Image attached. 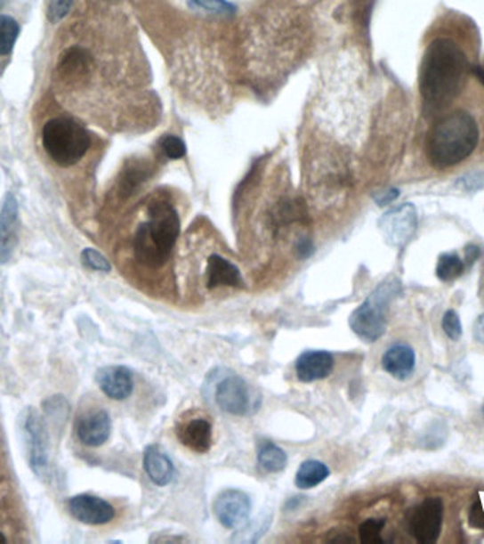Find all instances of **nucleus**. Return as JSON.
<instances>
[{"instance_id":"obj_43","label":"nucleus","mask_w":484,"mask_h":544,"mask_svg":"<svg viewBox=\"0 0 484 544\" xmlns=\"http://www.w3.org/2000/svg\"><path fill=\"white\" fill-rule=\"evenodd\" d=\"M6 538H4V533H0V543H6Z\"/></svg>"},{"instance_id":"obj_12","label":"nucleus","mask_w":484,"mask_h":544,"mask_svg":"<svg viewBox=\"0 0 484 544\" xmlns=\"http://www.w3.org/2000/svg\"><path fill=\"white\" fill-rule=\"evenodd\" d=\"M67 507L74 519L90 526H102L109 524L115 517V509L111 503L88 493L73 496L67 503Z\"/></svg>"},{"instance_id":"obj_34","label":"nucleus","mask_w":484,"mask_h":544,"mask_svg":"<svg viewBox=\"0 0 484 544\" xmlns=\"http://www.w3.org/2000/svg\"><path fill=\"white\" fill-rule=\"evenodd\" d=\"M442 329L447 333V337L450 340H459L464 333L462 329V322H460L459 315L455 313L454 309H449L445 313L442 318Z\"/></svg>"},{"instance_id":"obj_37","label":"nucleus","mask_w":484,"mask_h":544,"mask_svg":"<svg viewBox=\"0 0 484 544\" xmlns=\"http://www.w3.org/2000/svg\"><path fill=\"white\" fill-rule=\"evenodd\" d=\"M315 253V246L311 243V239L299 240L298 244H296V254H298L299 258L302 260H306L309 256H313Z\"/></svg>"},{"instance_id":"obj_22","label":"nucleus","mask_w":484,"mask_h":544,"mask_svg":"<svg viewBox=\"0 0 484 544\" xmlns=\"http://www.w3.org/2000/svg\"><path fill=\"white\" fill-rule=\"evenodd\" d=\"M258 464L263 471L278 474L286 468L287 454L282 448L267 441L258 450Z\"/></svg>"},{"instance_id":"obj_21","label":"nucleus","mask_w":484,"mask_h":544,"mask_svg":"<svg viewBox=\"0 0 484 544\" xmlns=\"http://www.w3.org/2000/svg\"><path fill=\"white\" fill-rule=\"evenodd\" d=\"M329 475L330 469L327 468V465L318 459H308L299 467L296 476H294V485L299 489L316 488L329 478Z\"/></svg>"},{"instance_id":"obj_7","label":"nucleus","mask_w":484,"mask_h":544,"mask_svg":"<svg viewBox=\"0 0 484 544\" xmlns=\"http://www.w3.org/2000/svg\"><path fill=\"white\" fill-rule=\"evenodd\" d=\"M443 502L440 498H426L408 516V532L419 543H435L440 536Z\"/></svg>"},{"instance_id":"obj_11","label":"nucleus","mask_w":484,"mask_h":544,"mask_svg":"<svg viewBox=\"0 0 484 544\" xmlns=\"http://www.w3.org/2000/svg\"><path fill=\"white\" fill-rule=\"evenodd\" d=\"M214 513L225 529H238L249 519L251 500L246 493L238 489H227L217 496Z\"/></svg>"},{"instance_id":"obj_30","label":"nucleus","mask_w":484,"mask_h":544,"mask_svg":"<svg viewBox=\"0 0 484 544\" xmlns=\"http://www.w3.org/2000/svg\"><path fill=\"white\" fill-rule=\"evenodd\" d=\"M160 150L165 153V157L169 159L176 160L186 157V143L183 139L176 135H165L160 139Z\"/></svg>"},{"instance_id":"obj_44","label":"nucleus","mask_w":484,"mask_h":544,"mask_svg":"<svg viewBox=\"0 0 484 544\" xmlns=\"http://www.w3.org/2000/svg\"><path fill=\"white\" fill-rule=\"evenodd\" d=\"M481 414H483V418H484V402H483V406H481Z\"/></svg>"},{"instance_id":"obj_5","label":"nucleus","mask_w":484,"mask_h":544,"mask_svg":"<svg viewBox=\"0 0 484 544\" xmlns=\"http://www.w3.org/2000/svg\"><path fill=\"white\" fill-rule=\"evenodd\" d=\"M401 291L397 280L381 282L366 301L350 316V328L364 342H377L387 330L388 308L392 299Z\"/></svg>"},{"instance_id":"obj_4","label":"nucleus","mask_w":484,"mask_h":544,"mask_svg":"<svg viewBox=\"0 0 484 544\" xmlns=\"http://www.w3.org/2000/svg\"><path fill=\"white\" fill-rule=\"evenodd\" d=\"M45 153L59 166L69 167L80 162L91 146V136L81 124L66 117L45 122L42 131Z\"/></svg>"},{"instance_id":"obj_14","label":"nucleus","mask_w":484,"mask_h":544,"mask_svg":"<svg viewBox=\"0 0 484 544\" xmlns=\"http://www.w3.org/2000/svg\"><path fill=\"white\" fill-rule=\"evenodd\" d=\"M111 417L105 410L88 411L77 421V437L87 447L97 448L104 445L111 437Z\"/></svg>"},{"instance_id":"obj_23","label":"nucleus","mask_w":484,"mask_h":544,"mask_svg":"<svg viewBox=\"0 0 484 544\" xmlns=\"http://www.w3.org/2000/svg\"><path fill=\"white\" fill-rule=\"evenodd\" d=\"M148 169L143 163H131L128 167H125L119 179V191L125 196H132L136 189L146 181Z\"/></svg>"},{"instance_id":"obj_29","label":"nucleus","mask_w":484,"mask_h":544,"mask_svg":"<svg viewBox=\"0 0 484 544\" xmlns=\"http://www.w3.org/2000/svg\"><path fill=\"white\" fill-rule=\"evenodd\" d=\"M189 4L194 9L215 14H227V16L237 12L236 4H231L229 0H189Z\"/></svg>"},{"instance_id":"obj_1","label":"nucleus","mask_w":484,"mask_h":544,"mask_svg":"<svg viewBox=\"0 0 484 544\" xmlns=\"http://www.w3.org/2000/svg\"><path fill=\"white\" fill-rule=\"evenodd\" d=\"M471 66L466 54L450 38H435L426 49L419 90L431 111H440L459 95Z\"/></svg>"},{"instance_id":"obj_28","label":"nucleus","mask_w":484,"mask_h":544,"mask_svg":"<svg viewBox=\"0 0 484 544\" xmlns=\"http://www.w3.org/2000/svg\"><path fill=\"white\" fill-rule=\"evenodd\" d=\"M385 519H367L359 527L360 540L367 544L383 543L381 533L384 531Z\"/></svg>"},{"instance_id":"obj_3","label":"nucleus","mask_w":484,"mask_h":544,"mask_svg":"<svg viewBox=\"0 0 484 544\" xmlns=\"http://www.w3.org/2000/svg\"><path fill=\"white\" fill-rule=\"evenodd\" d=\"M181 234V219L167 201H155L149 220L139 225L133 240L136 260L146 267L157 268L169 260Z\"/></svg>"},{"instance_id":"obj_33","label":"nucleus","mask_w":484,"mask_h":544,"mask_svg":"<svg viewBox=\"0 0 484 544\" xmlns=\"http://www.w3.org/2000/svg\"><path fill=\"white\" fill-rule=\"evenodd\" d=\"M81 261L85 267L98 272H109L111 271V264L107 260V256H102L100 251L95 248H85L81 253Z\"/></svg>"},{"instance_id":"obj_18","label":"nucleus","mask_w":484,"mask_h":544,"mask_svg":"<svg viewBox=\"0 0 484 544\" xmlns=\"http://www.w3.org/2000/svg\"><path fill=\"white\" fill-rule=\"evenodd\" d=\"M381 366L388 375L397 378L399 382H405L415 370V352L407 344L392 345L383 354Z\"/></svg>"},{"instance_id":"obj_13","label":"nucleus","mask_w":484,"mask_h":544,"mask_svg":"<svg viewBox=\"0 0 484 544\" xmlns=\"http://www.w3.org/2000/svg\"><path fill=\"white\" fill-rule=\"evenodd\" d=\"M57 78L66 85H77L87 80L93 69V57L88 50L73 45L60 56L56 67Z\"/></svg>"},{"instance_id":"obj_35","label":"nucleus","mask_w":484,"mask_h":544,"mask_svg":"<svg viewBox=\"0 0 484 544\" xmlns=\"http://www.w3.org/2000/svg\"><path fill=\"white\" fill-rule=\"evenodd\" d=\"M469 522L472 526L484 529V495L479 496L472 505L469 512Z\"/></svg>"},{"instance_id":"obj_41","label":"nucleus","mask_w":484,"mask_h":544,"mask_svg":"<svg viewBox=\"0 0 484 544\" xmlns=\"http://www.w3.org/2000/svg\"><path fill=\"white\" fill-rule=\"evenodd\" d=\"M472 73L474 74V76L478 77L479 81H480L481 84H483L484 85V67L481 66H474L472 67Z\"/></svg>"},{"instance_id":"obj_40","label":"nucleus","mask_w":484,"mask_h":544,"mask_svg":"<svg viewBox=\"0 0 484 544\" xmlns=\"http://www.w3.org/2000/svg\"><path fill=\"white\" fill-rule=\"evenodd\" d=\"M479 256H480V250H479V247L476 246H467L466 250H464V265H472L474 261L478 260Z\"/></svg>"},{"instance_id":"obj_20","label":"nucleus","mask_w":484,"mask_h":544,"mask_svg":"<svg viewBox=\"0 0 484 544\" xmlns=\"http://www.w3.org/2000/svg\"><path fill=\"white\" fill-rule=\"evenodd\" d=\"M143 468L155 485L166 486L173 481V462L157 445L146 448L143 454Z\"/></svg>"},{"instance_id":"obj_36","label":"nucleus","mask_w":484,"mask_h":544,"mask_svg":"<svg viewBox=\"0 0 484 544\" xmlns=\"http://www.w3.org/2000/svg\"><path fill=\"white\" fill-rule=\"evenodd\" d=\"M457 184L462 186V189L466 191H478V189L484 188V174L469 175L464 176L457 182Z\"/></svg>"},{"instance_id":"obj_8","label":"nucleus","mask_w":484,"mask_h":544,"mask_svg":"<svg viewBox=\"0 0 484 544\" xmlns=\"http://www.w3.org/2000/svg\"><path fill=\"white\" fill-rule=\"evenodd\" d=\"M214 399L224 413L246 416L253 407V397L248 383L238 375H229L215 385Z\"/></svg>"},{"instance_id":"obj_9","label":"nucleus","mask_w":484,"mask_h":544,"mask_svg":"<svg viewBox=\"0 0 484 544\" xmlns=\"http://www.w3.org/2000/svg\"><path fill=\"white\" fill-rule=\"evenodd\" d=\"M416 227L418 215L415 207L409 203L392 208L380 220V230L385 241L394 247L404 246L414 236Z\"/></svg>"},{"instance_id":"obj_2","label":"nucleus","mask_w":484,"mask_h":544,"mask_svg":"<svg viewBox=\"0 0 484 544\" xmlns=\"http://www.w3.org/2000/svg\"><path fill=\"white\" fill-rule=\"evenodd\" d=\"M479 142L478 124L469 112L454 111L433 124L426 139L429 162L447 169L471 157Z\"/></svg>"},{"instance_id":"obj_16","label":"nucleus","mask_w":484,"mask_h":544,"mask_svg":"<svg viewBox=\"0 0 484 544\" xmlns=\"http://www.w3.org/2000/svg\"><path fill=\"white\" fill-rule=\"evenodd\" d=\"M98 386L108 399L122 402L133 392V375L125 366H107L97 371Z\"/></svg>"},{"instance_id":"obj_27","label":"nucleus","mask_w":484,"mask_h":544,"mask_svg":"<svg viewBox=\"0 0 484 544\" xmlns=\"http://www.w3.org/2000/svg\"><path fill=\"white\" fill-rule=\"evenodd\" d=\"M43 410L47 418L57 426H64L69 414V404L66 397L61 394L52 395L50 399L43 402Z\"/></svg>"},{"instance_id":"obj_10","label":"nucleus","mask_w":484,"mask_h":544,"mask_svg":"<svg viewBox=\"0 0 484 544\" xmlns=\"http://www.w3.org/2000/svg\"><path fill=\"white\" fill-rule=\"evenodd\" d=\"M20 220L16 196L7 193L0 205V265L9 263L18 248Z\"/></svg>"},{"instance_id":"obj_31","label":"nucleus","mask_w":484,"mask_h":544,"mask_svg":"<svg viewBox=\"0 0 484 544\" xmlns=\"http://www.w3.org/2000/svg\"><path fill=\"white\" fill-rule=\"evenodd\" d=\"M73 4L74 0H47L45 16L49 19L50 23L57 25L60 21L64 20L69 16Z\"/></svg>"},{"instance_id":"obj_26","label":"nucleus","mask_w":484,"mask_h":544,"mask_svg":"<svg viewBox=\"0 0 484 544\" xmlns=\"http://www.w3.org/2000/svg\"><path fill=\"white\" fill-rule=\"evenodd\" d=\"M306 217V208L299 200H286L278 206L277 213L273 215L275 225H286Z\"/></svg>"},{"instance_id":"obj_38","label":"nucleus","mask_w":484,"mask_h":544,"mask_svg":"<svg viewBox=\"0 0 484 544\" xmlns=\"http://www.w3.org/2000/svg\"><path fill=\"white\" fill-rule=\"evenodd\" d=\"M398 196H399V191L397 189H388V191H383V193H378L374 199L377 201L378 206H387L392 203L395 199H398Z\"/></svg>"},{"instance_id":"obj_19","label":"nucleus","mask_w":484,"mask_h":544,"mask_svg":"<svg viewBox=\"0 0 484 544\" xmlns=\"http://www.w3.org/2000/svg\"><path fill=\"white\" fill-rule=\"evenodd\" d=\"M207 287L210 289L217 287L241 288L244 287L241 271L224 256L213 254L207 263Z\"/></svg>"},{"instance_id":"obj_42","label":"nucleus","mask_w":484,"mask_h":544,"mask_svg":"<svg viewBox=\"0 0 484 544\" xmlns=\"http://www.w3.org/2000/svg\"><path fill=\"white\" fill-rule=\"evenodd\" d=\"M7 4H9V0H0V9H4Z\"/></svg>"},{"instance_id":"obj_15","label":"nucleus","mask_w":484,"mask_h":544,"mask_svg":"<svg viewBox=\"0 0 484 544\" xmlns=\"http://www.w3.org/2000/svg\"><path fill=\"white\" fill-rule=\"evenodd\" d=\"M176 434L182 444L196 454H206L212 448L213 426L206 417H191L181 421Z\"/></svg>"},{"instance_id":"obj_39","label":"nucleus","mask_w":484,"mask_h":544,"mask_svg":"<svg viewBox=\"0 0 484 544\" xmlns=\"http://www.w3.org/2000/svg\"><path fill=\"white\" fill-rule=\"evenodd\" d=\"M473 337L478 344L484 345V313L474 322Z\"/></svg>"},{"instance_id":"obj_6","label":"nucleus","mask_w":484,"mask_h":544,"mask_svg":"<svg viewBox=\"0 0 484 544\" xmlns=\"http://www.w3.org/2000/svg\"><path fill=\"white\" fill-rule=\"evenodd\" d=\"M20 424L28 467L38 478H45L50 471V437L45 423L37 410L28 407Z\"/></svg>"},{"instance_id":"obj_17","label":"nucleus","mask_w":484,"mask_h":544,"mask_svg":"<svg viewBox=\"0 0 484 544\" xmlns=\"http://www.w3.org/2000/svg\"><path fill=\"white\" fill-rule=\"evenodd\" d=\"M335 368V359L326 351H308L298 357L294 370L299 380L303 383H313L329 378Z\"/></svg>"},{"instance_id":"obj_25","label":"nucleus","mask_w":484,"mask_h":544,"mask_svg":"<svg viewBox=\"0 0 484 544\" xmlns=\"http://www.w3.org/2000/svg\"><path fill=\"white\" fill-rule=\"evenodd\" d=\"M464 267L466 265H464V261H462V258L457 254H442L440 256V260H438V265H436V275H438L440 281H455L456 278L464 274Z\"/></svg>"},{"instance_id":"obj_24","label":"nucleus","mask_w":484,"mask_h":544,"mask_svg":"<svg viewBox=\"0 0 484 544\" xmlns=\"http://www.w3.org/2000/svg\"><path fill=\"white\" fill-rule=\"evenodd\" d=\"M20 35V26L7 14H0V56H9Z\"/></svg>"},{"instance_id":"obj_32","label":"nucleus","mask_w":484,"mask_h":544,"mask_svg":"<svg viewBox=\"0 0 484 544\" xmlns=\"http://www.w3.org/2000/svg\"><path fill=\"white\" fill-rule=\"evenodd\" d=\"M270 524V517H261V519L253 520L249 524L248 520H246V524H242L241 531L238 532V538L234 539V540L239 541L246 534H251L248 541L253 543V541L258 540V538L268 531Z\"/></svg>"}]
</instances>
